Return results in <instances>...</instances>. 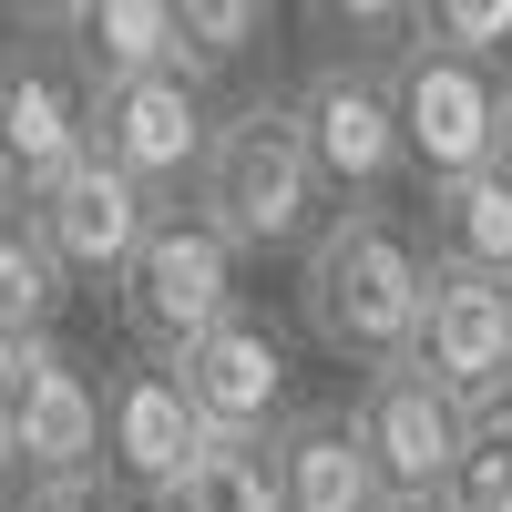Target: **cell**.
I'll list each match as a JSON object with an SVG mask.
<instances>
[{"label": "cell", "instance_id": "6da1fadb", "mask_svg": "<svg viewBox=\"0 0 512 512\" xmlns=\"http://www.w3.org/2000/svg\"><path fill=\"white\" fill-rule=\"evenodd\" d=\"M420 297H431V236L400 205H328L318 236L297 246V318L349 369L410 359Z\"/></svg>", "mask_w": 512, "mask_h": 512}, {"label": "cell", "instance_id": "603a6c76", "mask_svg": "<svg viewBox=\"0 0 512 512\" xmlns=\"http://www.w3.org/2000/svg\"><path fill=\"white\" fill-rule=\"evenodd\" d=\"M21 512H123V502H113V492H103V472H93V482H31V492H21Z\"/></svg>", "mask_w": 512, "mask_h": 512}, {"label": "cell", "instance_id": "ffe728a7", "mask_svg": "<svg viewBox=\"0 0 512 512\" xmlns=\"http://www.w3.org/2000/svg\"><path fill=\"white\" fill-rule=\"evenodd\" d=\"M175 31H185V72H226L256 52V31H267V0H175Z\"/></svg>", "mask_w": 512, "mask_h": 512}, {"label": "cell", "instance_id": "44dd1931", "mask_svg": "<svg viewBox=\"0 0 512 512\" xmlns=\"http://www.w3.org/2000/svg\"><path fill=\"white\" fill-rule=\"evenodd\" d=\"M420 31L451 41V52L502 62V52H512V0H420Z\"/></svg>", "mask_w": 512, "mask_h": 512}, {"label": "cell", "instance_id": "d4e9b609", "mask_svg": "<svg viewBox=\"0 0 512 512\" xmlns=\"http://www.w3.org/2000/svg\"><path fill=\"white\" fill-rule=\"evenodd\" d=\"M379 512H451V492H390Z\"/></svg>", "mask_w": 512, "mask_h": 512}, {"label": "cell", "instance_id": "3957f363", "mask_svg": "<svg viewBox=\"0 0 512 512\" xmlns=\"http://www.w3.org/2000/svg\"><path fill=\"white\" fill-rule=\"evenodd\" d=\"M236 236L205 216V205H154V226L123 267V328L144 338L154 359H185L216 318H236Z\"/></svg>", "mask_w": 512, "mask_h": 512}, {"label": "cell", "instance_id": "52a82bcc", "mask_svg": "<svg viewBox=\"0 0 512 512\" xmlns=\"http://www.w3.org/2000/svg\"><path fill=\"white\" fill-rule=\"evenodd\" d=\"M82 154H93V82H82V62L11 52L0 62V195L41 205Z\"/></svg>", "mask_w": 512, "mask_h": 512}, {"label": "cell", "instance_id": "277c9868", "mask_svg": "<svg viewBox=\"0 0 512 512\" xmlns=\"http://www.w3.org/2000/svg\"><path fill=\"white\" fill-rule=\"evenodd\" d=\"M390 103H400V144L420 164V185L472 175V164L502 154V62H482V52L410 31L390 52Z\"/></svg>", "mask_w": 512, "mask_h": 512}, {"label": "cell", "instance_id": "9a60e30c", "mask_svg": "<svg viewBox=\"0 0 512 512\" xmlns=\"http://www.w3.org/2000/svg\"><path fill=\"white\" fill-rule=\"evenodd\" d=\"M420 236H431V267L502 277V287H512V175H502V164L441 175L431 205H420Z\"/></svg>", "mask_w": 512, "mask_h": 512}, {"label": "cell", "instance_id": "8fae6325", "mask_svg": "<svg viewBox=\"0 0 512 512\" xmlns=\"http://www.w3.org/2000/svg\"><path fill=\"white\" fill-rule=\"evenodd\" d=\"M31 226H41V246L62 256L72 287H123V267H134V246H144V226H154V195H144L134 175H113L103 154H82L72 175L31 205Z\"/></svg>", "mask_w": 512, "mask_h": 512}, {"label": "cell", "instance_id": "4316f807", "mask_svg": "<svg viewBox=\"0 0 512 512\" xmlns=\"http://www.w3.org/2000/svg\"><path fill=\"white\" fill-rule=\"evenodd\" d=\"M0 472H11V400H0Z\"/></svg>", "mask_w": 512, "mask_h": 512}, {"label": "cell", "instance_id": "5b68a950", "mask_svg": "<svg viewBox=\"0 0 512 512\" xmlns=\"http://www.w3.org/2000/svg\"><path fill=\"white\" fill-rule=\"evenodd\" d=\"M287 103H297V134H308L318 185H328L338 205H379V195L410 175L400 103H390V62H369V52H328Z\"/></svg>", "mask_w": 512, "mask_h": 512}, {"label": "cell", "instance_id": "4fadbf2b", "mask_svg": "<svg viewBox=\"0 0 512 512\" xmlns=\"http://www.w3.org/2000/svg\"><path fill=\"white\" fill-rule=\"evenodd\" d=\"M195 451H205V420L185 410L175 369H164V359H134V369L103 390V472H113L123 492H144V502H154Z\"/></svg>", "mask_w": 512, "mask_h": 512}, {"label": "cell", "instance_id": "8992f818", "mask_svg": "<svg viewBox=\"0 0 512 512\" xmlns=\"http://www.w3.org/2000/svg\"><path fill=\"white\" fill-rule=\"evenodd\" d=\"M0 400H11V472H31V482H93L103 472V390L52 328L0 338Z\"/></svg>", "mask_w": 512, "mask_h": 512}, {"label": "cell", "instance_id": "e0dca14e", "mask_svg": "<svg viewBox=\"0 0 512 512\" xmlns=\"http://www.w3.org/2000/svg\"><path fill=\"white\" fill-rule=\"evenodd\" d=\"M62 308H72V277H62V256L41 246L31 205H11V195H0V338H41Z\"/></svg>", "mask_w": 512, "mask_h": 512}, {"label": "cell", "instance_id": "2e32d148", "mask_svg": "<svg viewBox=\"0 0 512 512\" xmlns=\"http://www.w3.org/2000/svg\"><path fill=\"white\" fill-rule=\"evenodd\" d=\"M72 62L82 82H134V72H185V31H175V0H82L72 11ZM195 82V72H185Z\"/></svg>", "mask_w": 512, "mask_h": 512}, {"label": "cell", "instance_id": "9c48e42d", "mask_svg": "<svg viewBox=\"0 0 512 512\" xmlns=\"http://www.w3.org/2000/svg\"><path fill=\"white\" fill-rule=\"evenodd\" d=\"M205 144H216V123H205L185 72H134V82H103L93 93V154L113 164V175H134L154 205L175 185H195Z\"/></svg>", "mask_w": 512, "mask_h": 512}, {"label": "cell", "instance_id": "7a4b0ae2", "mask_svg": "<svg viewBox=\"0 0 512 512\" xmlns=\"http://www.w3.org/2000/svg\"><path fill=\"white\" fill-rule=\"evenodd\" d=\"M195 205L236 236V256H287L308 246L328 216V185H318V154L297 134V103L287 93H256L216 123V144L195 164Z\"/></svg>", "mask_w": 512, "mask_h": 512}, {"label": "cell", "instance_id": "7402d4cb", "mask_svg": "<svg viewBox=\"0 0 512 512\" xmlns=\"http://www.w3.org/2000/svg\"><path fill=\"white\" fill-rule=\"evenodd\" d=\"M318 31H338L349 52H359V41H390V52H400V41L420 31V0H318Z\"/></svg>", "mask_w": 512, "mask_h": 512}, {"label": "cell", "instance_id": "d6986e66", "mask_svg": "<svg viewBox=\"0 0 512 512\" xmlns=\"http://www.w3.org/2000/svg\"><path fill=\"white\" fill-rule=\"evenodd\" d=\"M451 512H512V390L472 400V431L451 461Z\"/></svg>", "mask_w": 512, "mask_h": 512}, {"label": "cell", "instance_id": "7c38bea8", "mask_svg": "<svg viewBox=\"0 0 512 512\" xmlns=\"http://www.w3.org/2000/svg\"><path fill=\"white\" fill-rule=\"evenodd\" d=\"M410 359L431 369L461 410L492 400V390H512V287H502V277L431 267V297H420V338H410Z\"/></svg>", "mask_w": 512, "mask_h": 512}, {"label": "cell", "instance_id": "cb8c5ba5", "mask_svg": "<svg viewBox=\"0 0 512 512\" xmlns=\"http://www.w3.org/2000/svg\"><path fill=\"white\" fill-rule=\"evenodd\" d=\"M11 11H21L31 31H52V41H62V31H72V11H82V0H11Z\"/></svg>", "mask_w": 512, "mask_h": 512}, {"label": "cell", "instance_id": "30bf717a", "mask_svg": "<svg viewBox=\"0 0 512 512\" xmlns=\"http://www.w3.org/2000/svg\"><path fill=\"white\" fill-rule=\"evenodd\" d=\"M164 369H175L185 410L205 420V441H267L277 410H287V349H277V328L246 318V308L216 318L185 359H164Z\"/></svg>", "mask_w": 512, "mask_h": 512}, {"label": "cell", "instance_id": "5bb4252c", "mask_svg": "<svg viewBox=\"0 0 512 512\" xmlns=\"http://www.w3.org/2000/svg\"><path fill=\"white\" fill-rule=\"evenodd\" d=\"M267 472H277V512H379L390 502L349 410H287L267 431Z\"/></svg>", "mask_w": 512, "mask_h": 512}, {"label": "cell", "instance_id": "ac0fdd59", "mask_svg": "<svg viewBox=\"0 0 512 512\" xmlns=\"http://www.w3.org/2000/svg\"><path fill=\"white\" fill-rule=\"evenodd\" d=\"M154 512H277L267 441H205L185 472L154 492Z\"/></svg>", "mask_w": 512, "mask_h": 512}, {"label": "cell", "instance_id": "484cf974", "mask_svg": "<svg viewBox=\"0 0 512 512\" xmlns=\"http://www.w3.org/2000/svg\"><path fill=\"white\" fill-rule=\"evenodd\" d=\"M492 164H502V175H512V82H502V154H492Z\"/></svg>", "mask_w": 512, "mask_h": 512}, {"label": "cell", "instance_id": "ba28073f", "mask_svg": "<svg viewBox=\"0 0 512 512\" xmlns=\"http://www.w3.org/2000/svg\"><path fill=\"white\" fill-rule=\"evenodd\" d=\"M359 451L379 461V492H451V461H461V431H472V410L420 359H390V369H359Z\"/></svg>", "mask_w": 512, "mask_h": 512}]
</instances>
